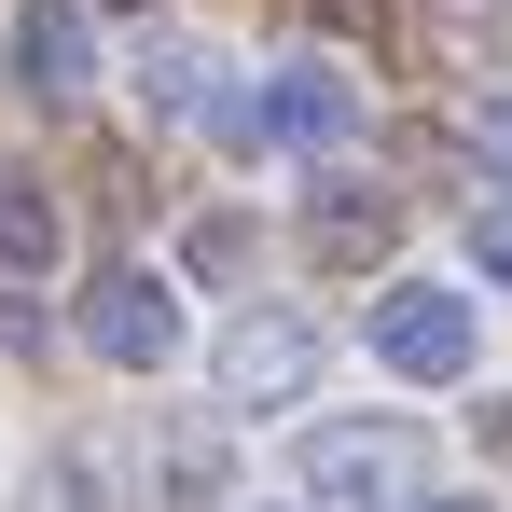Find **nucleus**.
I'll return each mask as SVG.
<instances>
[{
    "label": "nucleus",
    "instance_id": "11",
    "mask_svg": "<svg viewBox=\"0 0 512 512\" xmlns=\"http://www.w3.org/2000/svg\"><path fill=\"white\" fill-rule=\"evenodd\" d=\"M167 512H236V457H222V429H167Z\"/></svg>",
    "mask_w": 512,
    "mask_h": 512
},
{
    "label": "nucleus",
    "instance_id": "13",
    "mask_svg": "<svg viewBox=\"0 0 512 512\" xmlns=\"http://www.w3.org/2000/svg\"><path fill=\"white\" fill-rule=\"evenodd\" d=\"M180 277H250V222L236 208H194L180 222Z\"/></svg>",
    "mask_w": 512,
    "mask_h": 512
},
{
    "label": "nucleus",
    "instance_id": "7",
    "mask_svg": "<svg viewBox=\"0 0 512 512\" xmlns=\"http://www.w3.org/2000/svg\"><path fill=\"white\" fill-rule=\"evenodd\" d=\"M14 84L42 97V111H70V97L97 84V14L84 0H28V14H14Z\"/></svg>",
    "mask_w": 512,
    "mask_h": 512
},
{
    "label": "nucleus",
    "instance_id": "8",
    "mask_svg": "<svg viewBox=\"0 0 512 512\" xmlns=\"http://www.w3.org/2000/svg\"><path fill=\"white\" fill-rule=\"evenodd\" d=\"M139 97H153L167 125H222V139H250V97H236V70H222L208 42H153V56H139Z\"/></svg>",
    "mask_w": 512,
    "mask_h": 512
},
{
    "label": "nucleus",
    "instance_id": "5",
    "mask_svg": "<svg viewBox=\"0 0 512 512\" xmlns=\"http://www.w3.org/2000/svg\"><path fill=\"white\" fill-rule=\"evenodd\" d=\"M84 346L111 360V374H167V360H180V291L153 277V263H97V291H84Z\"/></svg>",
    "mask_w": 512,
    "mask_h": 512
},
{
    "label": "nucleus",
    "instance_id": "6",
    "mask_svg": "<svg viewBox=\"0 0 512 512\" xmlns=\"http://www.w3.org/2000/svg\"><path fill=\"white\" fill-rule=\"evenodd\" d=\"M250 139L305 153V167H333L346 139H360V84H346L333 56H291V70H263V97H250Z\"/></svg>",
    "mask_w": 512,
    "mask_h": 512
},
{
    "label": "nucleus",
    "instance_id": "16",
    "mask_svg": "<svg viewBox=\"0 0 512 512\" xmlns=\"http://www.w3.org/2000/svg\"><path fill=\"white\" fill-rule=\"evenodd\" d=\"M388 14H402V0H319V28H346V42H374Z\"/></svg>",
    "mask_w": 512,
    "mask_h": 512
},
{
    "label": "nucleus",
    "instance_id": "4",
    "mask_svg": "<svg viewBox=\"0 0 512 512\" xmlns=\"http://www.w3.org/2000/svg\"><path fill=\"white\" fill-rule=\"evenodd\" d=\"M291 236H305L319 277H388V250H402V194H388V180H360V167H319Z\"/></svg>",
    "mask_w": 512,
    "mask_h": 512
},
{
    "label": "nucleus",
    "instance_id": "18",
    "mask_svg": "<svg viewBox=\"0 0 512 512\" xmlns=\"http://www.w3.org/2000/svg\"><path fill=\"white\" fill-rule=\"evenodd\" d=\"M402 512H485V499H402Z\"/></svg>",
    "mask_w": 512,
    "mask_h": 512
},
{
    "label": "nucleus",
    "instance_id": "12",
    "mask_svg": "<svg viewBox=\"0 0 512 512\" xmlns=\"http://www.w3.org/2000/svg\"><path fill=\"white\" fill-rule=\"evenodd\" d=\"M416 28H429V56L471 70V56H499V42H512V0H416Z\"/></svg>",
    "mask_w": 512,
    "mask_h": 512
},
{
    "label": "nucleus",
    "instance_id": "1",
    "mask_svg": "<svg viewBox=\"0 0 512 512\" xmlns=\"http://www.w3.org/2000/svg\"><path fill=\"white\" fill-rule=\"evenodd\" d=\"M429 471V443L402 416H319L305 429V471H291V499L305 512H402Z\"/></svg>",
    "mask_w": 512,
    "mask_h": 512
},
{
    "label": "nucleus",
    "instance_id": "3",
    "mask_svg": "<svg viewBox=\"0 0 512 512\" xmlns=\"http://www.w3.org/2000/svg\"><path fill=\"white\" fill-rule=\"evenodd\" d=\"M471 346H485L471 291H443V277H388V291H374V360H388L402 388H457Z\"/></svg>",
    "mask_w": 512,
    "mask_h": 512
},
{
    "label": "nucleus",
    "instance_id": "9",
    "mask_svg": "<svg viewBox=\"0 0 512 512\" xmlns=\"http://www.w3.org/2000/svg\"><path fill=\"white\" fill-rule=\"evenodd\" d=\"M56 263H70V208L28 167H0V291H56Z\"/></svg>",
    "mask_w": 512,
    "mask_h": 512
},
{
    "label": "nucleus",
    "instance_id": "2",
    "mask_svg": "<svg viewBox=\"0 0 512 512\" xmlns=\"http://www.w3.org/2000/svg\"><path fill=\"white\" fill-rule=\"evenodd\" d=\"M319 319H291V305H250L236 333L208 346V374H222V402L236 416H291V402H319Z\"/></svg>",
    "mask_w": 512,
    "mask_h": 512
},
{
    "label": "nucleus",
    "instance_id": "19",
    "mask_svg": "<svg viewBox=\"0 0 512 512\" xmlns=\"http://www.w3.org/2000/svg\"><path fill=\"white\" fill-rule=\"evenodd\" d=\"M97 14H153V0H97Z\"/></svg>",
    "mask_w": 512,
    "mask_h": 512
},
{
    "label": "nucleus",
    "instance_id": "14",
    "mask_svg": "<svg viewBox=\"0 0 512 512\" xmlns=\"http://www.w3.org/2000/svg\"><path fill=\"white\" fill-rule=\"evenodd\" d=\"M471 277L512 291V194H499V208H471Z\"/></svg>",
    "mask_w": 512,
    "mask_h": 512
},
{
    "label": "nucleus",
    "instance_id": "15",
    "mask_svg": "<svg viewBox=\"0 0 512 512\" xmlns=\"http://www.w3.org/2000/svg\"><path fill=\"white\" fill-rule=\"evenodd\" d=\"M471 153H485V167L512 180V97H471Z\"/></svg>",
    "mask_w": 512,
    "mask_h": 512
},
{
    "label": "nucleus",
    "instance_id": "20",
    "mask_svg": "<svg viewBox=\"0 0 512 512\" xmlns=\"http://www.w3.org/2000/svg\"><path fill=\"white\" fill-rule=\"evenodd\" d=\"M236 512H263V499H236ZM291 512H305V499H291Z\"/></svg>",
    "mask_w": 512,
    "mask_h": 512
},
{
    "label": "nucleus",
    "instance_id": "17",
    "mask_svg": "<svg viewBox=\"0 0 512 512\" xmlns=\"http://www.w3.org/2000/svg\"><path fill=\"white\" fill-rule=\"evenodd\" d=\"M485 443H499V457H512V402H485Z\"/></svg>",
    "mask_w": 512,
    "mask_h": 512
},
{
    "label": "nucleus",
    "instance_id": "10",
    "mask_svg": "<svg viewBox=\"0 0 512 512\" xmlns=\"http://www.w3.org/2000/svg\"><path fill=\"white\" fill-rule=\"evenodd\" d=\"M14 512H125V457H111V443H56Z\"/></svg>",
    "mask_w": 512,
    "mask_h": 512
}]
</instances>
